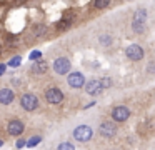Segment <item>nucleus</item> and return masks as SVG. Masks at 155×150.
<instances>
[{
  "label": "nucleus",
  "instance_id": "obj_1",
  "mask_svg": "<svg viewBox=\"0 0 155 150\" xmlns=\"http://www.w3.org/2000/svg\"><path fill=\"white\" fill-rule=\"evenodd\" d=\"M94 135V130L88 125H78L77 128L74 130V138L78 140V142H88Z\"/></svg>",
  "mask_w": 155,
  "mask_h": 150
},
{
  "label": "nucleus",
  "instance_id": "obj_2",
  "mask_svg": "<svg viewBox=\"0 0 155 150\" xmlns=\"http://www.w3.org/2000/svg\"><path fill=\"white\" fill-rule=\"evenodd\" d=\"M20 105H22V108L27 110V112H34V110L38 107V98L34 95V93H25V95H22V98H20Z\"/></svg>",
  "mask_w": 155,
  "mask_h": 150
},
{
  "label": "nucleus",
  "instance_id": "obj_3",
  "mask_svg": "<svg viewBox=\"0 0 155 150\" xmlns=\"http://www.w3.org/2000/svg\"><path fill=\"white\" fill-rule=\"evenodd\" d=\"M70 60L65 58V57H58V58H55L54 62V70L58 73V75H65V73L70 72Z\"/></svg>",
  "mask_w": 155,
  "mask_h": 150
},
{
  "label": "nucleus",
  "instance_id": "obj_4",
  "mask_svg": "<svg viewBox=\"0 0 155 150\" xmlns=\"http://www.w3.org/2000/svg\"><path fill=\"white\" fill-rule=\"evenodd\" d=\"M125 55H127V58L134 60V62H138V60L143 58L145 52L140 45H128L127 48H125Z\"/></svg>",
  "mask_w": 155,
  "mask_h": 150
},
{
  "label": "nucleus",
  "instance_id": "obj_5",
  "mask_svg": "<svg viewBox=\"0 0 155 150\" xmlns=\"http://www.w3.org/2000/svg\"><path fill=\"white\" fill-rule=\"evenodd\" d=\"M98 133L105 138H112V137L117 135V127L114 122H102L98 127Z\"/></svg>",
  "mask_w": 155,
  "mask_h": 150
},
{
  "label": "nucleus",
  "instance_id": "obj_6",
  "mask_svg": "<svg viewBox=\"0 0 155 150\" xmlns=\"http://www.w3.org/2000/svg\"><path fill=\"white\" fill-rule=\"evenodd\" d=\"M45 98H47L48 103H52V105H57V103H60L62 100H64V92H62L60 88H48L47 92H45Z\"/></svg>",
  "mask_w": 155,
  "mask_h": 150
},
{
  "label": "nucleus",
  "instance_id": "obj_7",
  "mask_svg": "<svg viewBox=\"0 0 155 150\" xmlns=\"http://www.w3.org/2000/svg\"><path fill=\"white\" fill-rule=\"evenodd\" d=\"M67 82L72 88H82L85 85V77L80 72H72V73H68Z\"/></svg>",
  "mask_w": 155,
  "mask_h": 150
},
{
  "label": "nucleus",
  "instance_id": "obj_8",
  "mask_svg": "<svg viewBox=\"0 0 155 150\" xmlns=\"http://www.w3.org/2000/svg\"><path fill=\"white\" fill-rule=\"evenodd\" d=\"M128 117H130V110L125 105H118L112 110V118H114L115 122H125Z\"/></svg>",
  "mask_w": 155,
  "mask_h": 150
},
{
  "label": "nucleus",
  "instance_id": "obj_9",
  "mask_svg": "<svg viewBox=\"0 0 155 150\" xmlns=\"http://www.w3.org/2000/svg\"><path fill=\"white\" fill-rule=\"evenodd\" d=\"M24 128H25V125L20 122V120H12V122H8V125H7V132L10 133L12 137L20 135V133L24 132Z\"/></svg>",
  "mask_w": 155,
  "mask_h": 150
},
{
  "label": "nucleus",
  "instance_id": "obj_10",
  "mask_svg": "<svg viewBox=\"0 0 155 150\" xmlns=\"http://www.w3.org/2000/svg\"><path fill=\"white\" fill-rule=\"evenodd\" d=\"M85 90H87V93L92 97L102 93V87H100V83H98V80H90V82L85 85Z\"/></svg>",
  "mask_w": 155,
  "mask_h": 150
},
{
  "label": "nucleus",
  "instance_id": "obj_11",
  "mask_svg": "<svg viewBox=\"0 0 155 150\" xmlns=\"http://www.w3.org/2000/svg\"><path fill=\"white\" fill-rule=\"evenodd\" d=\"M14 92L10 88H2L0 90V103L2 105H8V103L14 102Z\"/></svg>",
  "mask_w": 155,
  "mask_h": 150
},
{
  "label": "nucleus",
  "instance_id": "obj_12",
  "mask_svg": "<svg viewBox=\"0 0 155 150\" xmlns=\"http://www.w3.org/2000/svg\"><path fill=\"white\" fill-rule=\"evenodd\" d=\"M32 70H34L35 73H45L48 70V63L44 62V60H38V62H35V65L32 67Z\"/></svg>",
  "mask_w": 155,
  "mask_h": 150
},
{
  "label": "nucleus",
  "instance_id": "obj_13",
  "mask_svg": "<svg viewBox=\"0 0 155 150\" xmlns=\"http://www.w3.org/2000/svg\"><path fill=\"white\" fill-rule=\"evenodd\" d=\"M147 20V10L145 8H138L135 10V15H134V22H138V23H145Z\"/></svg>",
  "mask_w": 155,
  "mask_h": 150
},
{
  "label": "nucleus",
  "instance_id": "obj_14",
  "mask_svg": "<svg viewBox=\"0 0 155 150\" xmlns=\"http://www.w3.org/2000/svg\"><path fill=\"white\" fill-rule=\"evenodd\" d=\"M72 22H74V18H72V17L62 18L60 22H57V28H68V27L72 25Z\"/></svg>",
  "mask_w": 155,
  "mask_h": 150
},
{
  "label": "nucleus",
  "instance_id": "obj_15",
  "mask_svg": "<svg viewBox=\"0 0 155 150\" xmlns=\"http://www.w3.org/2000/svg\"><path fill=\"white\" fill-rule=\"evenodd\" d=\"M132 28H134L135 33H143V32H145V23L134 22V23H132Z\"/></svg>",
  "mask_w": 155,
  "mask_h": 150
},
{
  "label": "nucleus",
  "instance_id": "obj_16",
  "mask_svg": "<svg viewBox=\"0 0 155 150\" xmlns=\"http://www.w3.org/2000/svg\"><path fill=\"white\" fill-rule=\"evenodd\" d=\"M44 33H47V27L45 25H37L34 28V35L35 37H40V35H44Z\"/></svg>",
  "mask_w": 155,
  "mask_h": 150
},
{
  "label": "nucleus",
  "instance_id": "obj_17",
  "mask_svg": "<svg viewBox=\"0 0 155 150\" xmlns=\"http://www.w3.org/2000/svg\"><path fill=\"white\" fill-rule=\"evenodd\" d=\"M40 140H42V137H40V135L32 137V138L28 140L27 143H25V147H35V145H38V143H40Z\"/></svg>",
  "mask_w": 155,
  "mask_h": 150
},
{
  "label": "nucleus",
  "instance_id": "obj_18",
  "mask_svg": "<svg viewBox=\"0 0 155 150\" xmlns=\"http://www.w3.org/2000/svg\"><path fill=\"white\" fill-rule=\"evenodd\" d=\"M98 83H100L102 90H104V88H108V87H112V80H110V77H104V78H102Z\"/></svg>",
  "mask_w": 155,
  "mask_h": 150
},
{
  "label": "nucleus",
  "instance_id": "obj_19",
  "mask_svg": "<svg viewBox=\"0 0 155 150\" xmlns=\"http://www.w3.org/2000/svg\"><path fill=\"white\" fill-rule=\"evenodd\" d=\"M57 150H75V147L72 145V143H68V142H64V143H60V145L57 147Z\"/></svg>",
  "mask_w": 155,
  "mask_h": 150
},
{
  "label": "nucleus",
  "instance_id": "obj_20",
  "mask_svg": "<svg viewBox=\"0 0 155 150\" xmlns=\"http://www.w3.org/2000/svg\"><path fill=\"white\" fill-rule=\"evenodd\" d=\"M100 43H104V45H110V43H112V37L110 35H102L100 37Z\"/></svg>",
  "mask_w": 155,
  "mask_h": 150
},
{
  "label": "nucleus",
  "instance_id": "obj_21",
  "mask_svg": "<svg viewBox=\"0 0 155 150\" xmlns=\"http://www.w3.org/2000/svg\"><path fill=\"white\" fill-rule=\"evenodd\" d=\"M95 8H105V7H108V2H105V0H98V2H94Z\"/></svg>",
  "mask_w": 155,
  "mask_h": 150
},
{
  "label": "nucleus",
  "instance_id": "obj_22",
  "mask_svg": "<svg viewBox=\"0 0 155 150\" xmlns=\"http://www.w3.org/2000/svg\"><path fill=\"white\" fill-rule=\"evenodd\" d=\"M20 62H22L20 57H15V58H12L10 62H8V65H10V67H18V63H20Z\"/></svg>",
  "mask_w": 155,
  "mask_h": 150
},
{
  "label": "nucleus",
  "instance_id": "obj_23",
  "mask_svg": "<svg viewBox=\"0 0 155 150\" xmlns=\"http://www.w3.org/2000/svg\"><path fill=\"white\" fill-rule=\"evenodd\" d=\"M40 57H42V53L38 52V50H35L34 53H30V60H38Z\"/></svg>",
  "mask_w": 155,
  "mask_h": 150
},
{
  "label": "nucleus",
  "instance_id": "obj_24",
  "mask_svg": "<svg viewBox=\"0 0 155 150\" xmlns=\"http://www.w3.org/2000/svg\"><path fill=\"white\" fill-rule=\"evenodd\" d=\"M25 143H27L25 140H18V142H17V148H22V147H25Z\"/></svg>",
  "mask_w": 155,
  "mask_h": 150
},
{
  "label": "nucleus",
  "instance_id": "obj_25",
  "mask_svg": "<svg viewBox=\"0 0 155 150\" xmlns=\"http://www.w3.org/2000/svg\"><path fill=\"white\" fill-rule=\"evenodd\" d=\"M5 72V63H0V75H4Z\"/></svg>",
  "mask_w": 155,
  "mask_h": 150
},
{
  "label": "nucleus",
  "instance_id": "obj_26",
  "mask_svg": "<svg viewBox=\"0 0 155 150\" xmlns=\"http://www.w3.org/2000/svg\"><path fill=\"white\" fill-rule=\"evenodd\" d=\"M148 72H153V62H150V63H148Z\"/></svg>",
  "mask_w": 155,
  "mask_h": 150
},
{
  "label": "nucleus",
  "instance_id": "obj_27",
  "mask_svg": "<svg viewBox=\"0 0 155 150\" xmlns=\"http://www.w3.org/2000/svg\"><path fill=\"white\" fill-rule=\"evenodd\" d=\"M2 145H4V142H2V140H0V147H2Z\"/></svg>",
  "mask_w": 155,
  "mask_h": 150
}]
</instances>
